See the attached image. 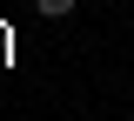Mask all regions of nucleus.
<instances>
[{
	"instance_id": "f257e3e1",
	"label": "nucleus",
	"mask_w": 134,
	"mask_h": 121,
	"mask_svg": "<svg viewBox=\"0 0 134 121\" xmlns=\"http://www.w3.org/2000/svg\"><path fill=\"white\" fill-rule=\"evenodd\" d=\"M34 7H40L47 20H67V14H74V0H34Z\"/></svg>"
}]
</instances>
